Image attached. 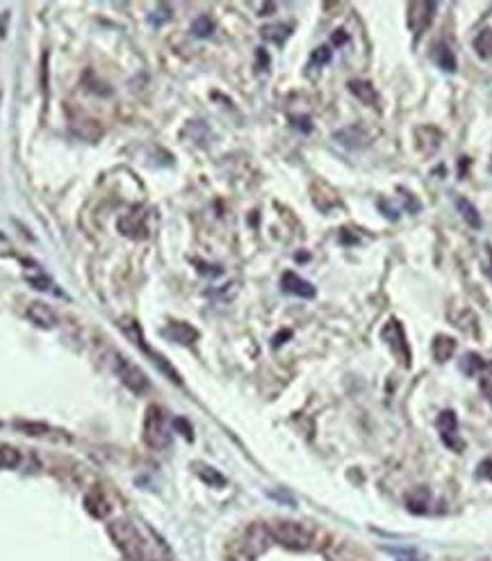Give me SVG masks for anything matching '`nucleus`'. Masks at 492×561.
I'll use <instances>...</instances> for the list:
<instances>
[{
    "instance_id": "1",
    "label": "nucleus",
    "mask_w": 492,
    "mask_h": 561,
    "mask_svg": "<svg viewBox=\"0 0 492 561\" xmlns=\"http://www.w3.org/2000/svg\"><path fill=\"white\" fill-rule=\"evenodd\" d=\"M267 527H269V534H272V541L287 547V550L303 552V550H308V547H312L314 539L306 525L294 522V520H274L272 525H267Z\"/></svg>"
},
{
    "instance_id": "2",
    "label": "nucleus",
    "mask_w": 492,
    "mask_h": 561,
    "mask_svg": "<svg viewBox=\"0 0 492 561\" xmlns=\"http://www.w3.org/2000/svg\"><path fill=\"white\" fill-rule=\"evenodd\" d=\"M144 443L150 450H167L171 443V431L167 418L160 406H148L144 415Z\"/></svg>"
},
{
    "instance_id": "3",
    "label": "nucleus",
    "mask_w": 492,
    "mask_h": 561,
    "mask_svg": "<svg viewBox=\"0 0 492 561\" xmlns=\"http://www.w3.org/2000/svg\"><path fill=\"white\" fill-rule=\"evenodd\" d=\"M108 532L112 536V541L116 543V547L119 550H123V555L128 559H142V536H139V532L133 527L130 522L128 520H114L108 525Z\"/></svg>"
},
{
    "instance_id": "4",
    "label": "nucleus",
    "mask_w": 492,
    "mask_h": 561,
    "mask_svg": "<svg viewBox=\"0 0 492 561\" xmlns=\"http://www.w3.org/2000/svg\"><path fill=\"white\" fill-rule=\"evenodd\" d=\"M114 370L119 374V379L128 390H133L135 395H144L148 390V377L142 372V368H137L133 360H128L123 356H116L114 360Z\"/></svg>"
},
{
    "instance_id": "5",
    "label": "nucleus",
    "mask_w": 492,
    "mask_h": 561,
    "mask_svg": "<svg viewBox=\"0 0 492 561\" xmlns=\"http://www.w3.org/2000/svg\"><path fill=\"white\" fill-rule=\"evenodd\" d=\"M383 340L390 345V349L401 358V363L410 365V349H408V343H406V333H404V326L396 322V320H390L385 324L383 329Z\"/></svg>"
},
{
    "instance_id": "6",
    "label": "nucleus",
    "mask_w": 492,
    "mask_h": 561,
    "mask_svg": "<svg viewBox=\"0 0 492 561\" xmlns=\"http://www.w3.org/2000/svg\"><path fill=\"white\" fill-rule=\"evenodd\" d=\"M438 3H410L408 5V28L415 34H421L436 16Z\"/></svg>"
},
{
    "instance_id": "7",
    "label": "nucleus",
    "mask_w": 492,
    "mask_h": 561,
    "mask_svg": "<svg viewBox=\"0 0 492 561\" xmlns=\"http://www.w3.org/2000/svg\"><path fill=\"white\" fill-rule=\"evenodd\" d=\"M280 285H283V290L287 292V295H297V297H303V299H312L314 295H317L314 285L308 283L306 278H301L294 272H285L283 278H280Z\"/></svg>"
},
{
    "instance_id": "8",
    "label": "nucleus",
    "mask_w": 492,
    "mask_h": 561,
    "mask_svg": "<svg viewBox=\"0 0 492 561\" xmlns=\"http://www.w3.org/2000/svg\"><path fill=\"white\" fill-rule=\"evenodd\" d=\"M269 541H272V534H269V527L265 525H251L249 532H246V547L244 550L249 552L251 557L260 555L267 550Z\"/></svg>"
},
{
    "instance_id": "9",
    "label": "nucleus",
    "mask_w": 492,
    "mask_h": 561,
    "mask_svg": "<svg viewBox=\"0 0 492 561\" xmlns=\"http://www.w3.org/2000/svg\"><path fill=\"white\" fill-rule=\"evenodd\" d=\"M28 318L32 320V324L41 326V329H53L57 324V315L53 313L51 306H46L41 301H32L28 306Z\"/></svg>"
},
{
    "instance_id": "10",
    "label": "nucleus",
    "mask_w": 492,
    "mask_h": 561,
    "mask_svg": "<svg viewBox=\"0 0 492 561\" xmlns=\"http://www.w3.org/2000/svg\"><path fill=\"white\" fill-rule=\"evenodd\" d=\"M335 139L347 148H362L365 144H369V135L362 131L360 126H349L342 128V131L335 133Z\"/></svg>"
},
{
    "instance_id": "11",
    "label": "nucleus",
    "mask_w": 492,
    "mask_h": 561,
    "mask_svg": "<svg viewBox=\"0 0 492 561\" xmlns=\"http://www.w3.org/2000/svg\"><path fill=\"white\" fill-rule=\"evenodd\" d=\"M164 335H167L169 340L178 343V345H192V343H196L198 331L187 322H173L164 329Z\"/></svg>"
},
{
    "instance_id": "12",
    "label": "nucleus",
    "mask_w": 492,
    "mask_h": 561,
    "mask_svg": "<svg viewBox=\"0 0 492 561\" xmlns=\"http://www.w3.org/2000/svg\"><path fill=\"white\" fill-rule=\"evenodd\" d=\"M429 500H431V490L426 486H417L413 490H408L406 495V505L413 513H424L426 507H429Z\"/></svg>"
},
{
    "instance_id": "13",
    "label": "nucleus",
    "mask_w": 492,
    "mask_h": 561,
    "mask_svg": "<svg viewBox=\"0 0 492 561\" xmlns=\"http://www.w3.org/2000/svg\"><path fill=\"white\" fill-rule=\"evenodd\" d=\"M456 208H458V213L463 215V219L467 221V224H470L472 228H481L483 226V219H481V215H478V210H476V206L470 201V198H465V196H458L456 198Z\"/></svg>"
},
{
    "instance_id": "14",
    "label": "nucleus",
    "mask_w": 492,
    "mask_h": 561,
    "mask_svg": "<svg viewBox=\"0 0 492 561\" xmlns=\"http://www.w3.org/2000/svg\"><path fill=\"white\" fill-rule=\"evenodd\" d=\"M349 91L354 94L356 98H360L365 105H376V103H379L376 89H374L369 83H365V80H351V83H349Z\"/></svg>"
},
{
    "instance_id": "15",
    "label": "nucleus",
    "mask_w": 492,
    "mask_h": 561,
    "mask_svg": "<svg viewBox=\"0 0 492 561\" xmlns=\"http://www.w3.org/2000/svg\"><path fill=\"white\" fill-rule=\"evenodd\" d=\"M119 231L125 233L128 238H135V240L146 238V228H144V224H142V215H137V213L125 215V217L119 221Z\"/></svg>"
},
{
    "instance_id": "16",
    "label": "nucleus",
    "mask_w": 492,
    "mask_h": 561,
    "mask_svg": "<svg viewBox=\"0 0 492 561\" xmlns=\"http://www.w3.org/2000/svg\"><path fill=\"white\" fill-rule=\"evenodd\" d=\"M456 352V340L449 335H438L436 340H433V358L438 360V363H444V360H449Z\"/></svg>"
},
{
    "instance_id": "17",
    "label": "nucleus",
    "mask_w": 492,
    "mask_h": 561,
    "mask_svg": "<svg viewBox=\"0 0 492 561\" xmlns=\"http://www.w3.org/2000/svg\"><path fill=\"white\" fill-rule=\"evenodd\" d=\"M196 475L203 479V482L207 486H212V488H221V486H226V477L221 475L219 470H215V468H210L205 463H196Z\"/></svg>"
},
{
    "instance_id": "18",
    "label": "nucleus",
    "mask_w": 492,
    "mask_h": 561,
    "mask_svg": "<svg viewBox=\"0 0 492 561\" xmlns=\"http://www.w3.org/2000/svg\"><path fill=\"white\" fill-rule=\"evenodd\" d=\"M21 463V452L11 445H0V470H11Z\"/></svg>"
},
{
    "instance_id": "19",
    "label": "nucleus",
    "mask_w": 492,
    "mask_h": 561,
    "mask_svg": "<svg viewBox=\"0 0 492 561\" xmlns=\"http://www.w3.org/2000/svg\"><path fill=\"white\" fill-rule=\"evenodd\" d=\"M436 62L440 64V69H444L447 74H453L456 71V57L453 53L449 51V46L440 44L436 49Z\"/></svg>"
},
{
    "instance_id": "20",
    "label": "nucleus",
    "mask_w": 492,
    "mask_h": 561,
    "mask_svg": "<svg viewBox=\"0 0 492 561\" xmlns=\"http://www.w3.org/2000/svg\"><path fill=\"white\" fill-rule=\"evenodd\" d=\"M262 37L269 39V41L283 44V41L289 37V26H285V23H276V26H267V28H262Z\"/></svg>"
},
{
    "instance_id": "21",
    "label": "nucleus",
    "mask_w": 492,
    "mask_h": 561,
    "mask_svg": "<svg viewBox=\"0 0 492 561\" xmlns=\"http://www.w3.org/2000/svg\"><path fill=\"white\" fill-rule=\"evenodd\" d=\"M212 32H215V23H212V19H210V16H198L192 23V34L196 39H207Z\"/></svg>"
},
{
    "instance_id": "22",
    "label": "nucleus",
    "mask_w": 492,
    "mask_h": 561,
    "mask_svg": "<svg viewBox=\"0 0 492 561\" xmlns=\"http://www.w3.org/2000/svg\"><path fill=\"white\" fill-rule=\"evenodd\" d=\"M438 429H440L442 438H444V436H453L456 429H458V420H456V413H453V411L440 413V418H438Z\"/></svg>"
},
{
    "instance_id": "23",
    "label": "nucleus",
    "mask_w": 492,
    "mask_h": 561,
    "mask_svg": "<svg viewBox=\"0 0 492 561\" xmlns=\"http://www.w3.org/2000/svg\"><path fill=\"white\" fill-rule=\"evenodd\" d=\"M474 49L476 53L483 57V60H488V57H492V30H483V32H478V37L474 39Z\"/></svg>"
},
{
    "instance_id": "24",
    "label": "nucleus",
    "mask_w": 492,
    "mask_h": 561,
    "mask_svg": "<svg viewBox=\"0 0 492 561\" xmlns=\"http://www.w3.org/2000/svg\"><path fill=\"white\" fill-rule=\"evenodd\" d=\"M461 365H463V372H465V374H470V377H474V374H476L478 370H483L488 363H486V360H483L481 356H478V354H467V356L463 358V363H461Z\"/></svg>"
},
{
    "instance_id": "25",
    "label": "nucleus",
    "mask_w": 492,
    "mask_h": 561,
    "mask_svg": "<svg viewBox=\"0 0 492 561\" xmlns=\"http://www.w3.org/2000/svg\"><path fill=\"white\" fill-rule=\"evenodd\" d=\"M328 62H331V49H328V46H319L317 51H312V57H310L312 66H324Z\"/></svg>"
},
{
    "instance_id": "26",
    "label": "nucleus",
    "mask_w": 492,
    "mask_h": 561,
    "mask_svg": "<svg viewBox=\"0 0 492 561\" xmlns=\"http://www.w3.org/2000/svg\"><path fill=\"white\" fill-rule=\"evenodd\" d=\"M173 425H175V429H180V431H183V436H185L187 440H192V438H194V434H192V425L187 423V420L178 418V420H173Z\"/></svg>"
},
{
    "instance_id": "27",
    "label": "nucleus",
    "mask_w": 492,
    "mask_h": 561,
    "mask_svg": "<svg viewBox=\"0 0 492 561\" xmlns=\"http://www.w3.org/2000/svg\"><path fill=\"white\" fill-rule=\"evenodd\" d=\"M226 561H253V557L246 552L244 547H240V550H232V552L226 557Z\"/></svg>"
},
{
    "instance_id": "28",
    "label": "nucleus",
    "mask_w": 492,
    "mask_h": 561,
    "mask_svg": "<svg viewBox=\"0 0 492 561\" xmlns=\"http://www.w3.org/2000/svg\"><path fill=\"white\" fill-rule=\"evenodd\" d=\"M481 390H483V395L488 397V400L492 402V377H483L481 379Z\"/></svg>"
},
{
    "instance_id": "29",
    "label": "nucleus",
    "mask_w": 492,
    "mask_h": 561,
    "mask_svg": "<svg viewBox=\"0 0 492 561\" xmlns=\"http://www.w3.org/2000/svg\"><path fill=\"white\" fill-rule=\"evenodd\" d=\"M478 475L492 479V461H483L481 465H478Z\"/></svg>"
},
{
    "instance_id": "30",
    "label": "nucleus",
    "mask_w": 492,
    "mask_h": 561,
    "mask_svg": "<svg viewBox=\"0 0 492 561\" xmlns=\"http://www.w3.org/2000/svg\"><path fill=\"white\" fill-rule=\"evenodd\" d=\"M32 285H37L39 290H51V280L48 278H30Z\"/></svg>"
},
{
    "instance_id": "31",
    "label": "nucleus",
    "mask_w": 492,
    "mask_h": 561,
    "mask_svg": "<svg viewBox=\"0 0 492 561\" xmlns=\"http://www.w3.org/2000/svg\"><path fill=\"white\" fill-rule=\"evenodd\" d=\"M344 41H347V34H342V30H337V34L333 37V44L339 46V44H344Z\"/></svg>"
},
{
    "instance_id": "32",
    "label": "nucleus",
    "mask_w": 492,
    "mask_h": 561,
    "mask_svg": "<svg viewBox=\"0 0 492 561\" xmlns=\"http://www.w3.org/2000/svg\"><path fill=\"white\" fill-rule=\"evenodd\" d=\"M488 276L492 278V265H490V270H488Z\"/></svg>"
}]
</instances>
